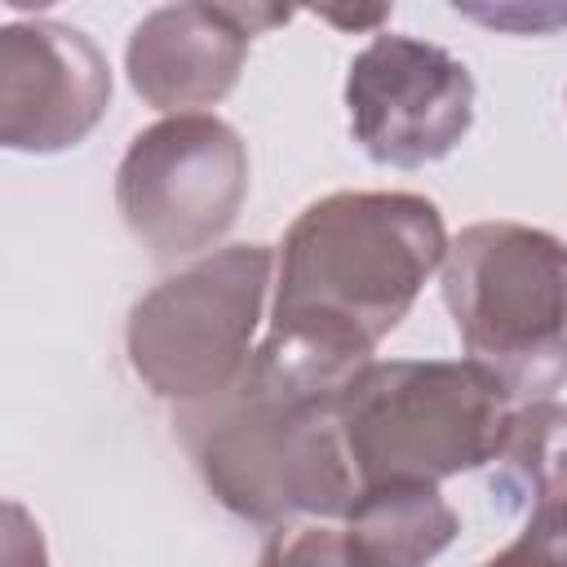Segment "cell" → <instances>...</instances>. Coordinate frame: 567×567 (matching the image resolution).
Here are the masks:
<instances>
[{"mask_svg":"<svg viewBox=\"0 0 567 567\" xmlns=\"http://www.w3.org/2000/svg\"><path fill=\"white\" fill-rule=\"evenodd\" d=\"M341 527L368 567H425L456 540L461 518L434 483H372Z\"/></svg>","mask_w":567,"mask_h":567,"instance_id":"obj_10","label":"cell"},{"mask_svg":"<svg viewBox=\"0 0 567 567\" xmlns=\"http://www.w3.org/2000/svg\"><path fill=\"white\" fill-rule=\"evenodd\" d=\"M177 434L208 492L248 523L284 527L297 514L332 523L359 496L337 394L292 390L252 363L226 394L182 408Z\"/></svg>","mask_w":567,"mask_h":567,"instance_id":"obj_2","label":"cell"},{"mask_svg":"<svg viewBox=\"0 0 567 567\" xmlns=\"http://www.w3.org/2000/svg\"><path fill=\"white\" fill-rule=\"evenodd\" d=\"M275 252L266 244L217 248L142 292L124 323L137 381L182 408L226 394L252 363Z\"/></svg>","mask_w":567,"mask_h":567,"instance_id":"obj_5","label":"cell"},{"mask_svg":"<svg viewBox=\"0 0 567 567\" xmlns=\"http://www.w3.org/2000/svg\"><path fill=\"white\" fill-rule=\"evenodd\" d=\"M337 425L359 478L443 483L483 470L509 425V394L470 359H372L337 390Z\"/></svg>","mask_w":567,"mask_h":567,"instance_id":"obj_3","label":"cell"},{"mask_svg":"<svg viewBox=\"0 0 567 567\" xmlns=\"http://www.w3.org/2000/svg\"><path fill=\"white\" fill-rule=\"evenodd\" d=\"M279 4H164L151 9L128 44L124 71L133 93L164 115L217 106L244 71L252 35L288 22Z\"/></svg>","mask_w":567,"mask_h":567,"instance_id":"obj_9","label":"cell"},{"mask_svg":"<svg viewBox=\"0 0 567 567\" xmlns=\"http://www.w3.org/2000/svg\"><path fill=\"white\" fill-rule=\"evenodd\" d=\"M106 106V53L80 27L35 18L0 31V142L9 151H71L102 124Z\"/></svg>","mask_w":567,"mask_h":567,"instance_id":"obj_8","label":"cell"},{"mask_svg":"<svg viewBox=\"0 0 567 567\" xmlns=\"http://www.w3.org/2000/svg\"><path fill=\"white\" fill-rule=\"evenodd\" d=\"M319 18L354 31V27H377V22H385V18H390V9H385V4H381V9H354V13H350V9H319Z\"/></svg>","mask_w":567,"mask_h":567,"instance_id":"obj_16","label":"cell"},{"mask_svg":"<svg viewBox=\"0 0 567 567\" xmlns=\"http://www.w3.org/2000/svg\"><path fill=\"white\" fill-rule=\"evenodd\" d=\"M248 199V146L208 115H164L142 128L115 168V208L155 257L213 248Z\"/></svg>","mask_w":567,"mask_h":567,"instance_id":"obj_6","label":"cell"},{"mask_svg":"<svg viewBox=\"0 0 567 567\" xmlns=\"http://www.w3.org/2000/svg\"><path fill=\"white\" fill-rule=\"evenodd\" d=\"M456 13L501 31H518V35H545L567 22L563 4H456Z\"/></svg>","mask_w":567,"mask_h":567,"instance_id":"obj_14","label":"cell"},{"mask_svg":"<svg viewBox=\"0 0 567 567\" xmlns=\"http://www.w3.org/2000/svg\"><path fill=\"white\" fill-rule=\"evenodd\" d=\"M4 567H49L44 563V540H40V527L27 518V509L18 501L4 505Z\"/></svg>","mask_w":567,"mask_h":567,"instance_id":"obj_15","label":"cell"},{"mask_svg":"<svg viewBox=\"0 0 567 567\" xmlns=\"http://www.w3.org/2000/svg\"><path fill=\"white\" fill-rule=\"evenodd\" d=\"M447 244L443 213L412 190H332L306 204L275 257L270 332L252 368L337 394L408 319Z\"/></svg>","mask_w":567,"mask_h":567,"instance_id":"obj_1","label":"cell"},{"mask_svg":"<svg viewBox=\"0 0 567 567\" xmlns=\"http://www.w3.org/2000/svg\"><path fill=\"white\" fill-rule=\"evenodd\" d=\"M439 270L465 359L509 399H549L567 381V244L523 221H474Z\"/></svg>","mask_w":567,"mask_h":567,"instance_id":"obj_4","label":"cell"},{"mask_svg":"<svg viewBox=\"0 0 567 567\" xmlns=\"http://www.w3.org/2000/svg\"><path fill=\"white\" fill-rule=\"evenodd\" d=\"M257 567H368V563L354 554L346 527L315 518V523L275 527L270 540L261 545Z\"/></svg>","mask_w":567,"mask_h":567,"instance_id":"obj_12","label":"cell"},{"mask_svg":"<svg viewBox=\"0 0 567 567\" xmlns=\"http://www.w3.org/2000/svg\"><path fill=\"white\" fill-rule=\"evenodd\" d=\"M350 137L372 164L421 168L452 155L474 124V75L443 44L381 31L346 71Z\"/></svg>","mask_w":567,"mask_h":567,"instance_id":"obj_7","label":"cell"},{"mask_svg":"<svg viewBox=\"0 0 567 567\" xmlns=\"http://www.w3.org/2000/svg\"><path fill=\"white\" fill-rule=\"evenodd\" d=\"M492 465V496L509 514H567V403L532 399L509 412Z\"/></svg>","mask_w":567,"mask_h":567,"instance_id":"obj_11","label":"cell"},{"mask_svg":"<svg viewBox=\"0 0 567 567\" xmlns=\"http://www.w3.org/2000/svg\"><path fill=\"white\" fill-rule=\"evenodd\" d=\"M478 567H567V514H532L518 540Z\"/></svg>","mask_w":567,"mask_h":567,"instance_id":"obj_13","label":"cell"}]
</instances>
